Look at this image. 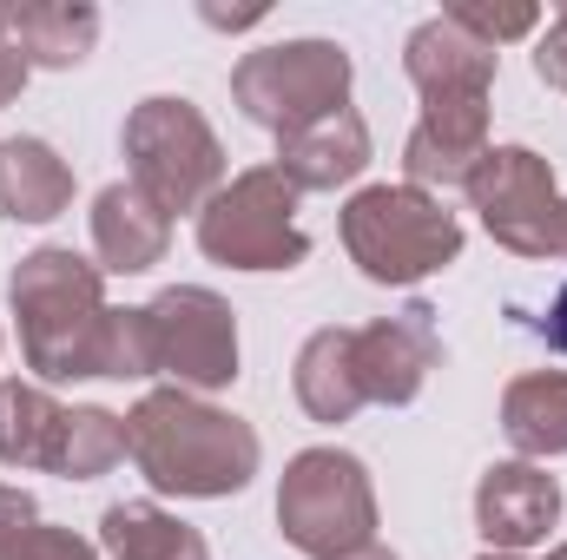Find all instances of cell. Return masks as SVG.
<instances>
[{"label": "cell", "instance_id": "ffe728a7", "mask_svg": "<svg viewBox=\"0 0 567 560\" xmlns=\"http://www.w3.org/2000/svg\"><path fill=\"white\" fill-rule=\"evenodd\" d=\"M100 548L113 560H205V535L152 501H113L100 515Z\"/></svg>", "mask_w": 567, "mask_h": 560}, {"label": "cell", "instance_id": "1f68e13d", "mask_svg": "<svg viewBox=\"0 0 567 560\" xmlns=\"http://www.w3.org/2000/svg\"><path fill=\"white\" fill-rule=\"evenodd\" d=\"M548 560H567V548H555V554H548Z\"/></svg>", "mask_w": 567, "mask_h": 560}, {"label": "cell", "instance_id": "30bf717a", "mask_svg": "<svg viewBox=\"0 0 567 560\" xmlns=\"http://www.w3.org/2000/svg\"><path fill=\"white\" fill-rule=\"evenodd\" d=\"M350 350H357L363 403L403 409V403L423 396L429 370H435V356H442V343H435V310H429V303H410V310H396V317H377V323L357 330Z\"/></svg>", "mask_w": 567, "mask_h": 560}, {"label": "cell", "instance_id": "9a60e30c", "mask_svg": "<svg viewBox=\"0 0 567 560\" xmlns=\"http://www.w3.org/2000/svg\"><path fill=\"white\" fill-rule=\"evenodd\" d=\"M165 245H172V218L145 198L140 185H106L93 198V251H100V271H120V278H140L152 265H165Z\"/></svg>", "mask_w": 567, "mask_h": 560}, {"label": "cell", "instance_id": "d4e9b609", "mask_svg": "<svg viewBox=\"0 0 567 560\" xmlns=\"http://www.w3.org/2000/svg\"><path fill=\"white\" fill-rule=\"evenodd\" d=\"M0 560H100V548H93V541H80L73 528L33 521V528H20L13 541H0Z\"/></svg>", "mask_w": 567, "mask_h": 560}, {"label": "cell", "instance_id": "f1b7e54d", "mask_svg": "<svg viewBox=\"0 0 567 560\" xmlns=\"http://www.w3.org/2000/svg\"><path fill=\"white\" fill-rule=\"evenodd\" d=\"M542 336H548V350L567 356V283H561V297L548 303V317H542Z\"/></svg>", "mask_w": 567, "mask_h": 560}, {"label": "cell", "instance_id": "ba28073f", "mask_svg": "<svg viewBox=\"0 0 567 560\" xmlns=\"http://www.w3.org/2000/svg\"><path fill=\"white\" fill-rule=\"evenodd\" d=\"M468 205L482 211L488 238L515 258H561L567 265V198L555 191V165L528 145H488L468 172Z\"/></svg>", "mask_w": 567, "mask_h": 560}, {"label": "cell", "instance_id": "277c9868", "mask_svg": "<svg viewBox=\"0 0 567 560\" xmlns=\"http://www.w3.org/2000/svg\"><path fill=\"white\" fill-rule=\"evenodd\" d=\"M126 165H133V185L145 198L178 218V211H205L218 191H225V145L212 133V120L192 106V100H140L126 113Z\"/></svg>", "mask_w": 567, "mask_h": 560}, {"label": "cell", "instance_id": "8992f818", "mask_svg": "<svg viewBox=\"0 0 567 560\" xmlns=\"http://www.w3.org/2000/svg\"><path fill=\"white\" fill-rule=\"evenodd\" d=\"M198 251L225 271H297L310 258V238L297 231V185L278 165L238 172L198 211Z\"/></svg>", "mask_w": 567, "mask_h": 560}, {"label": "cell", "instance_id": "484cf974", "mask_svg": "<svg viewBox=\"0 0 567 560\" xmlns=\"http://www.w3.org/2000/svg\"><path fill=\"white\" fill-rule=\"evenodd\" d=\"M535 73H542V86H561L567 93V7L548 20V33L535 46Z\"/></svg>", "mask_w": 567, "mask_h": 560}, {"label": "cell", "instance_id": "d6986e66", "mask_svg": "<svg viewBox=\"0 0 567 560\" xmlns=\"http://www.w3.org/2000/svg\"><path fill=\"white\" fill-rule=\"evenodd\" d=\"M502 435L515 442L522 462L567 455V376L561 370H535V376H515L502 390Z\"/></svg>", "mask_w": 567, "mask_h": 560}, {"label": "cell", "instance_id": "5b68a950", "mask_svg": "<svg viewBox=\"0 0 567 560\" xmlns=\"http://www.w3.org/2000/svg\"><path fill=\"white\" fill-rule=\"evenodd\" d=\"M278 528L297 554L337 560L377 541V488L370 468L343 448H303L290 455L278 481Z\"/></svg>", "mask_w": 567, "mask_h": 560}, {"label": "cell", "instance_id": "7402d4cb", "mask_svg": "<svg viewBox=\"0 0 567 560\" xmlns=\"http://www.w3.org/2000/svg\"><path fill=\"white\" fill-rule=\"evenodd\" d=\"M120 455H126V416H113V409H66V416H60V435H53L47 475L100 481Z\"/></svg>", "mask_w": 567, "mask_h": 560}, {"label": "cell", "instance_id": "ac0fdd59", "mask_svg": "<svg viewBox=\"0 0 567 560\" xmlns=\"http://www.w3.org/2000/svg\"><path fill=\"white\" fill-rule=\"evenodd\" d=\"M357 330H317L297 350V403L310 422H350L363 409V383H357Z\"/></svg>", "mask_w": 567, "mask_h": 560}, {"label": "cell", "instance_id": "4fadbf2b", "mask_svg": "<svg viewBox=\"0 0 567 560\" xmlns=\"http://www.w3.org/2000/svg\"><path fill=\"white\" fill-rule=\"evenodd\" d=\"M495 46H482L475 33H462L449 13L423 20L410 40H403V73L416 80L423 100H488L495 86Z\"/></svg>", "mask_w": 567, "mask_h": 560}, {"label": "cell", "instance_id": "3957f363", "mask_svg": "<svg viewBox=\"0 0 567 560\" xmlns=\"http://www.w3.org/2000/svg\"><path fill=\"white\" fill-rule=\"evenodd\" d=\"M343 251L370 283L403 290V283H423L462 258V225H455V211L435 191L363 185L343 205Z\"/></svg>", "mask_w": 567, "mask_h": 560}, {"label": "cell", "instance_id": "cb8c5ba5", "mask_svg": "<svg viewBox=\"0 0 567 560\" xmlns=\"http://www.w3.org/2000/svg\"><path fill=\"white\" fill-rule=\"evenodd\" d=\"M449 20H455L462 33H475L482 46H502V40H522V33H535V27H542V13H535V7H482V0H455V7H449Z\"/></svg>", "mask_w": 567, "mask_h": 560}, {"label": "cell", "instance_id": "52a82bcc", "mask_svg": "<svg viewBox=\"0 0 567 560\" xmlns=\"http://www.w3.org/2000/svg\"><path fill=\"white\" fill-rule=\"evenodd\" d=\"M350 53L337 40H284V46H258L238 60L231 73V100L251 126L265 133H297L323 113L350 106Z\"/></svg>", "mask_w": 567, "mask_h": 560}, {"label": "cell", "instance_id": "6da1fadb", "mask_svg": "<svg viewBox=\"0 0 567 560\" xmlns=\"http://www.w3.org/2000/svg\"><path fill=\"white\" fill-rule=\"evenodd\" d=\"M126 455L140 462V475L158 495L178 501H225L238 488H251L265 442L258 428L231 409H212L205 396L185 390H152L126 416Z\"/></svg>", "mask_w": 567, "mask_h": 560}, {"label": "cell", "instance_id": "9c48e42d", "mask_svg": "<svg viewBox=\"0 0 567 560\" xmlns=\"http://www.w3.org/2000/svg\"><path fill=\"white\" fill-rule=\"evenodd\" d=\"M145 323H152V363L158 376H172V390L212 396L238 383V317L218 290L172 283L145 303Z\"/></svg>", "mask_w": 567, "mask_h": 560}, {"label": "cell", "instance_id": "e0dca14e", "mask_svg": "<svg viewBox=\"0 0 567 560\" xmlns=\"http://www.w3.org/2000/svg\"><path fill=\"white\" fill-rule=\"evenodd\" d=\"M73 205V165L47 139L0 145V218L13 225H53Z\"/></svg>", "mask_w": 567, "mask_h": 560}, {"label": "cell", "instance_id": "4dcf8cb0", "mask_svg": "<svg viewBox=\"0 0 567 560\" xmlns=\"http://www.w3.org/2000/svg\"><path fill=\"white\" fill-rule=\"evenodd\" d=\"M482 560H522V554H495V548H488V554H482Z\"/></svg>", "mask_w": 567, "mask_h": 560}, {"label": "cell", "instance_id": "44dd1931", "mask_svg": "<svg viewBox=\"0 0 567 560\" xmlns=\"http://www.w3.org/2000/svg\"><path fill=\"white\" fill-rule=\"evenodd\" d=\"M60 403L40 383L7 376L0 383V462L7 468H47L53 462V435H60Z\"/></svg>", "mask_w": 567, "mask_h": 560}, {"label": "cell", "instance_id": "5bb4252c", "mask_svg": "<svg viewBox=\"0 0 567 560\" xmlns=\"http://www.w3.org/2000/svg\"><path fill=\"white\" fill-rule=\"evenodd\" d=\"M278 172L297 191H337V185H357L370 172V126L343 106V113H323L297 133L278 139Z\"/></svg>", "mask_w": 567, "mask_h": 560}, {"label": "cell", "instance_id": "2e32d148", "mask_svg": "<svg viewBox=\"0 0 567 560\" xmlns=\"http://www.w3.org/2000/svg\"><path fill=\"white\" fill-rule=\"evenodd\" d=\"M100 40V7L86 0H27L0 7V46H13L27 66H80Z\"/></svg>", "mask_w": 567, "mask_h": 560}, {"label": "cell", "instance_id": "f546056e", "mask_svg": "<svg viewBox=\"0 0 567 560\" xmlns=\"http://www.w3.org/2000/svg\"><path fill=\"white\" fill-rule=\"evenodd\" d=\"M337 560H396V554H390V548H377V541H370V548H350V554H337Z\"/></svg>", "mask_w": 567, "mask_h": 560}, {"label": "cell", "instance_id": "603a6c76", "mask_svg": "<svg viewBox=\"0 0 567 560\" xmlns=\"http://www.w3.org/2000/svg\"><path fill=\"white\" fill-rule=\"evenodd\" d=\"M100 376H113V383H145V376H158L145 310H113V323H106V350H100Z\"/></svg>", "mask_w": 567, "mask_h": 560}, {"label": "cell", "instance_id": "8fae6325", "mask_svg": "<svg viewBox=\"0 0 567 560\" xmlns=\"http://www.w3.org/2000/svg\"><path fill=\"white\" fill-rule=\"evenodd\" d=\"M555 521H561V481L542 462H495L475 481V528L495 554H522L548 541Z\"/></svg>", "mask_w": 567, "mask_h": 560}, {"label": "cell", "instance_id": "4316f807", "mask_svg": "<svg viewBox=\"0 0 567 560\" xmlns=\"http://www.w3.org/2000/svg\"><path fill=\"white\" fill-rule=\"evenodd\" d=\"M33 521H40L33 495H27V488H0V541H13V535L33 528Z\"/></svg>", "mask_w": 567, "mask_h": 560}, {"label": "cell", "instance_id": "7a4b0ae2", "mask_svg": "<svg viewBox=\"0 0 567 560\" xmlns=\"http://www.w3.org/2000/svg\"><path fill=\"white\" fill-rule=\"evenodd\" d=\"M7 303L20 317V356L40 383L100 376V350H106V323H113L100 265H86L60 245H40L13 265Z\"/></svg>", "mask_w": 567, "mask_h": 560}, {"label": "cell", "instance_id": "83f0119b", "mask_svg": "<svg viewBox=\"0 0 567 560\" xmlns=\"http://www.w3.org/2000/svg\"><path fill=\"white\" fill-rule=\"evenodd\" d=\"M27 73H33V66H27V60H20L13 46H0V106H13V100H20Z\"/></svg>", "mask_w": 567, "mask_h": 560}, {"label": "cell", "instance_id": "7c38bea8", "mask_svg": "<svg viewBox=\"0 0 567 560\" xmlns=\"http://www.w3.org/2000/svg\"><path fill=\"white\" fill-rule=\"evenodd\" d=\"M488 158V100H423L416 133L403 139V172L416 191L468 185V172Z\"/></svg>", "mask_w": 567, "mask_h": 560}]
</instances>
